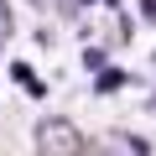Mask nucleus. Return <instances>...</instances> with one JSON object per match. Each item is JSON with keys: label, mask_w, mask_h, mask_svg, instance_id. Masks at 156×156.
Here are the masks:
<instances>
[{"label": "nucleus", "mask_w": 156, "mask_h": 156, "mask_svg": "<svg viewBox=\"0 0 156 156\" xmlns=\"http://www.w3.org/2000/svg\"><path fill=\"white\" fill-rule=\"evenodd\" d=\"M37 151L42 156H83V130L62 115H47L37 125Z\"/></svg>", "instance_id": "1"}, {"label": "nucleus", "mask_w": 156, "mask_h": 156, "mask_svg": "<svg viewBox=\"0 0 156 156\" xmlns=\"http://www.w3.org/2000/svg\"><path fill=\"white\" fill-rule=\"evenodd\" d=\"M104 156H120V151H104Z\"/></svg>", "instance_id": "4"}, {"label": "nucleus", "mask_w": 156, "mask_h": 156, "mask_svg": "<svg viewBox=\"0 0 156 156\" xmlns=\"http://www.w3.org/2000/svg\"><path fill=\"white\" fill-rule=\"evenodd\" d=\"M120 83H125L120 68H104V73H99V94H109V89H120Z\"/></svg>", "instance_id": "3"}, {"label": "nucleus", "mask_w": 156, "mask_h": 156, "mask_svg": "<svg viewBox=\"0 0 156 156\" xmlns=\"http://www.w3.org/2000/svg\"><path fill=\"white\" fill-rule=\"evenodd\" d=\"M11 78H16L21 89H31V94H42V83L31 78V68H26V62H11Z\"/></svg>", "instance_id": "2"}]
</instances>
